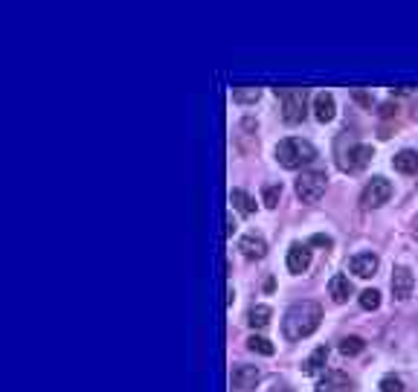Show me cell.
Returning <instances> with one entry per match:
<instances>
[{
  "label": "cell",
  "mask_w": 418,
  "mask_h": 392,
  "mask_svg": "<svg viewBox=\"0 0 418 392\" xmlns=\"http://www.w3.org/2000/svg\"><path fill=\"white\" fill-rule=\"evenodd\" d=\"M322 323V308L320 302H311V299H302V302H294L290 308L285 311V320H282V334L285 340H302V337H311Z\"/></svg>",
  "instance_id": "1"
},
{
  "label": "cell",
  "mask_w": 418,
  "mask_h": 392,
  "mask_svg": "<svg viewBox=\"0 0 418 392\" xmlns=\"http://www.w3.org/2000/svg\"><path fill=\"white\" fill-rule=\"evenodd\" d=\"M276 160L285 169H302L317 160V149L302 137H287L276 146Z\"/></svg>",
  "instance_id": "2"
},
{
  "label": "cell",
  "mask_w": 418,
  "mask_h": 392,
  "mask_svg": "<svg viewBox=\"0 0 418 392\" xmlns=\"http://www.w3.org/2000/svg\"><path fill=\"white\" fill-rule=\"evenodd\" d=\"M276 96L282 102V119L287 125H297L305 119L308 111V91L305 87H276Z\"/></svg>",
  "instance_id": "3"
},
{
  "label": "cell",
  "mask_w": 418,
  "mask_h": 392,
  "mask_svg": "<svg viewBox=\"0 0 418 392\" xmlns=\"http://www.w3.org/2000/svg\"><path fill=\"white\" fill-rule=\"evenodd\" d=\"M325 184H328V178H325V171H302L300 178H297V198L302 201V203H317L322 195H325Z\"/></svg>",
  "instance_id": "4"
},
{
  "label": "cell",
  "mask_w": 418,
  "mask_h": 392,
  "mask_svg": "<svg viewBox=\"0 0 418 392\" xmlns=\"http://www.w3.org/2000/svg\"><path fill=\"white\" fill-rule=\"evenodd\" d=\"M389 198H392V184H389L387 178H372V181L363 186L360 203H363L366 209H374V206H384Z\"/></svg>",
  "instance_id": "5"
},
{
  "label": "cell",
  "mask_w": 418,
  "mask_h": 392,
  "mask_svg": "<svg viewBox=\"0 0 418 392\" xmlns=\"http://www.w3.org/2000/svg\"><path fill=\"white\" fill-rule=\"evenodd\" d=\"M389 288H392V296H395L398 302L409 299V296H412V291H415V276H412V271H409V268H404V265H398V268L392 271Z\"/></svg>",
  "instance_id": "6"
},
{
  "label": "cell",
  "mask_w": 418,
  "mask_h": 392,
  "mask_svg": "<svg viewBox=\"0 0 418 392\" xmlns=\"http://www.w3.org/2000/svg\"><path fill=\"white\" fill-rule=\"evenodd\" d=\"M233 389L235 392H250V389H256V383L262 381V369L259 366H247V363H238L233 369Z\"/></svg>",
  "instance_id": "7"
},
{
  "label": "cell",
  "mask_w": 418,
  "mask_h": 392,
  "mask_svg": "<svg viewBox=\"0 0 418 392\" xmlns=\"http://www.w3.org/2000/svg\"><path fill=\"white\" fill-rule=\"evenodd\" d=\"M372 157H374V154H372V146L357 143V146H352V149L340 157V169H343V171H363V169L369 166Z\"/></svg>",
  "instance_id": "8"
},
{
  "label": "cell",
  "mask_w": 418,
  "mask_h": 392,
  "mask_svg": "<svg viewBox=\"0 0 418 392\" xmlns=\"http://www.w3.org/2000/svg\"><path fill=\"white\" fill-rule=\"evenodd\" d=\"M308 268H311V250H308V244L294 241L287 247V271L290 273H305Z\"/></svg>",
  "instance_id": "9"
},
{
  "label": "cell",
  "mask_w": 418,
  "mask_h": 392,
  "mask_svg": "<svg viewBox=\"0 0 418 392\" xmlns=\"http://www.w3.org/2000/svg\"><path fill=\"white\" fill-rule=\"evenodd\" d=\"M334 116H337V102H334V96L328 94V91H320L317 96H314V119L317 122H331Z\"/></svg>",
  "instance_id": "10"
},
{
  "label": "cell",
  "mask_w": 418,
  "mask_h": 392,
  "mask_svg": "<svg viewBox=\"0 0 418 392\" xmlns=\"http://www.w3.org/2000/svg\"><path fill=\"white\" fill-rule=\"evenodd\" d=\"M317 392H352V381L346 372H325L317 383Z\"/></svg>",
  "instance_id": "11"
},
{
  "label": "cell",
  "mask_w": 418,
  "mask_h": 392,
  "mask_svg": "<svg viewBox=\"0 0 418 392\" xmlns=\"http://www.w3.org/2000/svg\"><path fill=\"white\" fill-rule=\"evenodd\" d=\"M238 250H241L247 258H265V256H267V241H265V236H259V233H247V236H241Z\"/></svg>",
  "instance_id": "12"
},
{
  "label": "cell",
  "mask_w": 418,
  "mask_h": 392,
  "mask_svg": "<svg viewBox=\"0 0 418 392\" xmlns=\"http://www.w3.org/2000/svg\"><path fill=\"white\" fill-rule=\"evenodd\" d=\"M349 268H352L355 276L369 279V276H374V271H378V256L374 253H357V256H352Z\"/></svg>",
  "instance_id": "13"
},
{
  "label": "cell",
  "mask_w": 418,
  "mask_h": 392,
  "mask_svg": "<svg viewBox=\"0 0 418 392\" xmlns=\"http://www.w3.org/2000/svg\"><path fill=\"white\" fill-rule=\"evenodd\" d=\"M328 293H331L334 302H346V299L352 296V282H349V276H343V273L331 276V282H328Z\"/></svg>",
  "instance_id": "14"
},
{
  "label": "cell",
  "mask_w": 418,
  "mask_h": 392,
  "mask_svg": "<svg viewBox=\"0 0 418 392\" xmlns=\"http://www.w3.org/2000/svg\"><path fill=\"white\" fill-rule=\"evenodd\" d=\"M392 166H395V171H401V174H418V154L409 151V149H404V151H398V154L392 157Z\"/></svg>",
  "instance_id": "15"
},
{
  "label": "cell",
  "mask_w": 418,
  "mask_h": 392,
  "mask_svg": "<svg viewBox=\"0 0 418 392\" xmlns=\"http://www.w3.org/2000/svg\"><path fill=\"white\" fill-rule=\"evenodd\" d=\"M325 363H328V346H320V348H314V352H311V358L302 363V372L305 375H320L325 369Z\"/></svg>",
  "instance_id": "16"
},
{
  "label": "cell",
  "mask_w": 418,
  "mask_h": 392,
  "mask_svg": "<svg viewBox=\"0 0 418 392\" xmlns=\"http://www.w3.org/2000/svg\"><path fill=\"white\" fill-rule=\"evenodd\" d=\"M230 201H233V206H235L241 215H253V212H256V201L250 198L244 189H233V192H230Z\"/></svg>",
  "instance_id": "17"
},
{
  "label": "cell",
  "mask_w": 418,
  "mask_h": 392,
  "mask_svg": "<svg viewBox=\"0 0 418 392\" xmlns=\"http://www.w3.org/2000/svg\"><path fill=\"white\" fill-rule=\"evenodd\" d=\"M247 348H250V352H256V355H265V358H270L276 352L273 343L267 337H259V334H250L247 337Z\"/></svg>",
  "instance_id": "18"
},
{
  "label": "cell",
  "mask_w": 418,
  "mask_h": 392,
  "mask_svg": "<svg viewBox=\"0 0 418 392\" xmlns=\"http://www.w3.org/2000/svg\"><path fill=\"white\" fill-rule=\"evenodd\" d=\"M247 323L253 328H265L270 323V308H267V305H253L250 314H247Z\"/></svg>",
  "instance_id": "19"
},
{
  "label": "cell",
  "mask_w": 418,
  "mask_h": 392,
  "mask_svg": "<svg viewBox=\"0 0 418 392\" xmlns=\"http://www.w3.org/2000/svg\"><path fill=\"white\" fill-rule=\"evenodd\" d=\"M363 348H366V343H363L360 337H355V334H352V337H343V340H340V352H343L346 358H355V355H360Z\"/></svg>",
  "instance_id": "20"
},
{
  "label": "cell",
  "mask_w": 418,
  "mask_h": 392,
  "mask_svg": "<svg viewBox=\"0 0 418 392\" xmlns=\"http://www.w3.org/2000/svg\"><path fill=\"white\" fill-rule=\"evenodd\" d=\"M259 96H262L259 87H235V91H233V99H235V102H241V105L256 102Z\"/></svg>",
  "instance_id": "21"
},
{
  "label": "cell",
  "mask_w": 418,
  "mask_h": 392,
  "mask_svg": "<svg viewBox=\"0 0 418 392\" xmlns=\"http://www.w3.org/2000/svg\"><path fill=\"white\" fill-rule=\"evenodd\" d=\"M378 305H381V293L374 291V288H369V291L360 293V308H363V311H374Z\"/></svg>",
  "instance_id": "22"
},
{
  "label": "cell",
  "mask_w": 418,
  "mask_h": 392,
  "mask_svg": "<svg viewBox=\"0 0 418 392\" xmlns=\"http://www.w3.org/2000/svg\"><path fill=\"white\" fill-rule=\"evenodd\" d=\"M279 198H282V186H279V184H270V186H265V195H262V201H265V206H267V209H276V206H279Z\"/></svg>",
  "instance_id": "23"
},
{
  "label": "cell",
  "mask_w": 418,
  "mask_h": 392,
  "mask_svg": "<svg viewBox=\"0 0 418 392\" xmlns=\"http://www.w3.org/2000/svg\"><path fill=\"white\" fill-rule=\"evenodd\" d=\"M381 392H404V381L398 375H384L381 383H378Z\"/></svg>",
  "instance_id": "24"
},
{
  "label": "cell",
  "mask_w": 418,
  "mask_h": 392,
  "mask_svg": "<svg viewBox=\"0 0 418 392\" xmlns=\"http://www.w3.org/2000/svg\"><path fill=\"white\" fill-rule=\"evenodd\" d=\"M311 244H317V247H331L334 241H331L328 236H311Z\"/></svg>",
  "instance_id": "25"
},
{
  "label": "cell",
  "mask_w": 418,
  "mask_h": 392,
  "mask_svg": "<svg viewBox=\"0 0 418 392\" xmlns=\"http://www.w3.org/2000/svg\"><path fill=\"white\" fill-rule=\"evenodd\" d=\"M235 233V221H233V215H227V236Z\"/></svg>",
  "instance_id": "26"
},
{
  "label": "cell",
  "mask_w": 418,
  "mask_h": 392,
  "mask_svg": "<svg viewBox=\"0 0 418 392\" xmlns=\"http://www.w3.org/2000/svg\"><path fill=\"white\" fill-rule=\"evenodd\" d=\"M357 96V102H363V105H372V96H366V94H355Z\"/></svg>",
  "instance_id": "27"
}]
</instances>
